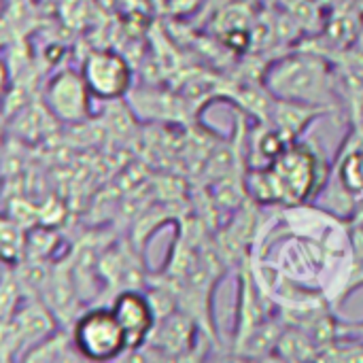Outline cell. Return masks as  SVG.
<instances>
[{
    "mask_svg": "<svg viewBox=\"0 0 363 363\" xmlns=\"http://www.w3.org/2000/svg\"><path fill=\"white\" fill-rule=\"evenodd\" d=\"M268 89L291 104H328L332 81L325 62L315 55H291L268 72Z\"/></svg>",
    "mask_w": 363,
    "mask_h": 363,
    "instance_id": "1",
    "label": "cell"
},
{
    "mask_svg": "<svg viewBox=\"0 0 363 363\" xmlns=\"http://www.w3.org/2000/svg\"><path fill=\"white\" fill-rule=\"evenodd\" d=\"M70 336L77 353L89 362H113L130 351L125 332L111 306H96L79 315Z\"/></svg>",
    "mask_w": 363,
    "mask_h": 363,
    "instance_id": "2",
    "label": "cell"
},
{
    "mask_svg": "<svg viewBox=\"0 0 363 363\" xmlns=\"http://www.w3.org/2000/svg\"><path fill=\"white\" fill-rule=\"evenodd\" d=\"M194 321L183 311H172L170 315L157 321V328L147 342V347H155L166 355H181L194 349Z\"/></svg>",
    "mask_w": 363,
    "mask_h": 363,
    "instance_id": "7",
    "label": "cell"
},
{
    "mask_svg": "<svg viewBox=\"0 0 363 363\" xmlns=\"http://www.w3.org/2000/svg\"><path fill=\"white\" fill-rule=\"evenodd\" d=\"M89 98L91 91L83 72H77L72 68H64L53 74L45 89V102L49 111L57 119L68 123H81L91 115Z\"/></svg>",
    "mask_w": 363,
    "mask_h": 363,
    "instance_id": "4",
    "label": "cell"
},
{
    "mask_svg": "<svg viewBox=\"0 0 363 363\" xmlns=\"http://www.w3.org/2000/svg\"><path fill=\"white\" fill-rule=\"evenodd\" d=\"M83 77L94 98L117 100L125 96L132 85V70L128 62L115 51H94L83 62Z\"/></svg>",
    "mask_w": 363,
    "mask_h": 363,
    "instance_id": "5",
    "label": "cell"
},
{
    "mask_svg": "<svg viewBox=\"0 0 363 363\" xmlns=\"http://www.w3.org/2000/svg\"><path fill=\"white\" fill-rule=\"evenodd\" d=\"M272 177L279 187L281 200H291L300 202L304 200L313 185H315V157L311 155L308 149L296 145L287 147L270 166Z\"/></svg>",
    "mask_w": 363,
    "mask_h": 363,
    "instance_id": "6",
    "label": "cell"
},
{
    "mask_svg": "<svg viewBox=\"0 0 363 363\" xmlns=\"http://www.w3.org/2000/svg\"><path fill=\"white\" fill-rule=\"evenodd\" d=\"M111 311L115 313L117 321L121 323L125 338H128V353L140 351L151 340L155 328H157V311L153 306V300L138 291V289H121L113 302Z\"/></svg>",
    "mask_w": 363,
    "mask_h": 363,
    "instance_id": "3",
    "label": "cell"
}]
</instances>
